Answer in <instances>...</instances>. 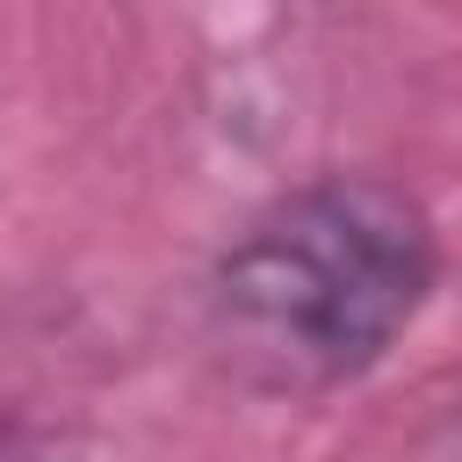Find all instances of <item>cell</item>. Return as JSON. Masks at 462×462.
<instances>
[{
	"mask_svg": "<svg viewBox=\"0 0 462 462\" xmlns=\"http://www.w3.org/2000/svg\"><path fill=\"white\" fill-rule=\"evenodd\" d=\"M0 462H58V455H51V440H36V433H14V426H0Z\"/></svg>",
	"mask_w": 462,
	"mask_h": 462,
	"instance_id": "2",
	"label": "cell"
},
{
	"mask_svg": "<svg viewBox=\"0 0 462 462\" xmlns=\"http://www.w3.org/2000/svg\"><path fill=\"white\" fill-rule=\"evenodd\" d=\"M440 231L404 180L310 173L260 202L202 282V339L253 397H332L361 383L426 310Z\"/></svg>",
	"mask_w": 462,
	"mask_h": 462,
	"instance_id": "1",
	"label": "cell"
}]
</instances>
